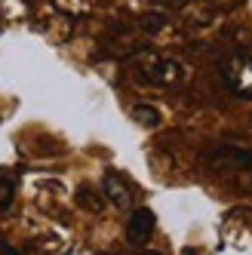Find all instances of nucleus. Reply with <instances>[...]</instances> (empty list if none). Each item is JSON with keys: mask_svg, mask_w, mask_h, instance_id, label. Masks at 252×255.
<instances>
[{"mask_svg": "<svg viewBox=\"0 0 252 255\" xmlns=\"http://www.w3.org/2000/svg\"><path fill=\"white\" fill-rule=\"evenodd\" d=\"M132 120L141 123L145 129H154V126H160V111L154 105H135L132 108Z\"/></svg>", "mask_w": 252, "mask_h": 255, "instance_id": "obj_5", "label": "nucleus"}, {"mask_svg": "<svg viewBox=\"0 0 252 255\" xmlns=\"http://www.w3.org/2000/svg\"><path fill=\"white\" fill-rule=\"evenodd\" d=\"M154 228H157V215L148 206H138V209H132L129 222H126V240L132 246H145L151 240Z\"/></svg>", "mask_w": 252, "mask_h": 255, "instance_id": "obj_3", "label": "nucleus"}, {"mask_svg": "<svg viewBox=\"0 0 252 255\" xmlns=\"http://www.w3.org/2000/svg\"><path fill=\"white\" fill-rule=\"evenodd\" d=\"M105 197L111 200V206H117V209H129L132 206V191L123 181V175L114 172V169L105 172Z\"/></svg>", "mask_w": 252, "mask_h": 255, "instance_id": "obj_4", "label": "nucleus"}, {"mask_svg": "<svg viewBox=\"0 0 252 255\" xmlns=\"http://www.w3.org/2000/svg\"><path fill=\"white\" fill-rule=\"evenodd\" d=\"M15 197V178L9 172H0V212H3Z\"/></svg>", "mask_w": 252, "mask_h": 255, "instance_id": "obj_6", "label": "nucleus"}, {"mask_svg": "<svg viewBox=\"0 0 252 255\" xmlns=\"http://www.w3.org/2000/svg\"><path fill=\"white\" fill-rule=\"evenodd\" d=\"M77 203L80 206H89V212H102V197H96L89 188H80L77 191Z\"/></svg>", "mask_w": 252, "mask_h": 255, "instance_id": "obj_7", "label": "nucleus"}, {"mask_svg": "<svg viewBox=\"0 0 252 255\" xmlns=\"http://www.w3.org/2000/svg\"><path fill=\"white\" fill-rule=\"evenodd\" d=\"M209 169L225 178H237L240 185L252 188V154L243 148H231V144L215 148L209 154Z\"/></svg>", "mask_w": 252, "mask_h": 255, "instance_id": "obj_1", "label": "nucleus"}, {"mask_svg": "<svg viewBox=\"0 0 252 255\" xmlns=\"http://www.w3.org/2000/svg\"><path fill=\"white\" fill-rule=\"evenodd\" d=\"M138 77L145 80V83H151V86H169V83L178 80V65L172 59L151 56L145 62H138Z\"/></svg>", "mask_w": 252, "mask_h": 255, "instance_id": "obj_2", "label": "nucleus"}]
</instances>
